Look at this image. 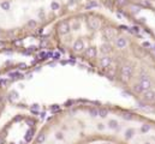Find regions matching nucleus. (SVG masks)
Here are the masks:
<instances>
[{"label":"nucleus","instance_id":"obj_1","mask_svg":"<svg viewBox=\"0 0 155 144\" xmlns=\"http://www.w3.org/2000/svg\"><path fill=\"white\" fill-rule=\"evenodd\" d=\"M42 38L47 49L79 61L155 112V49L132 28L90 9L56 22Z\"/></svg>","mask_w":155,"mask_h":144},{"label":"nucleus","instance_id":"obj_2","mask_svg":"<svg viewBox=\"0 0 155 144\" xmlns=\"http://www.w3.org/2000/svg\"><path fill=\"white\" fill-rule=\"evenodd\" d=\"M155 144V119L136 109L72 100L41 124L31 144Z\"/></svg>","mask_w":155,"mask_h":144},{"label":"nucleus","instance_id":"obj_3","mask_svg":"<svg viewBox=\"0 0 155 144\" xmlns=\"http://www.w3.org/2000/svg\"><path fill=\"white\" fill-rule=\"evenodd\" d=\"M99 7V0H0V47L42 37L60 19Z\"/></svg>","mask_w":155,"mask_h":144},{"label":"nucleus","instance_id":"obj_4","mask_svg":"<svg viewBox=\"0 0 155 144\" xmlns=\"http://www.w3.org/2000/svg\"><path fill=\"white\" fill-rule=\"evenodd\" d=\"M99 5L153 35L155 0H99Z\"/></svg>","mask_w":155,"mask_h":144},{"label":"nucleus","instance_id":"obj_5","mask_svg":"<svg viewBox=\"0 0 155 144\" xmlns=\"http://www.w3.org/2000/svg\"><path fill=\"white\" fill-rule=\"evenodd\" d=\"M40 126V120L35 115H14L0 129V144H31Z\"/></svg>","mask_w":155,"mask_h":144},{"label":"nucleus","instance_id":"obj_6","mask_svg":"<svg viewBox=\"0 0 155 144\" xmlns=\"http://www.w3.org/2000/svg\"><path fill=\"white\" fill-rule=\"evenodd\" d=\"M7 106V93H6V88L0 83V119H1L4 112Z\"/></svg>","mask_w":155,"mask_h":144},{"label":"nucleus","instance_id":"obj_7","mask_svg":"<svg viewBox=\"0 0 155 144\" xmlns=\"http://www.w3.org/2000/svg\"><path fill=\"white\" fill-rule=\"evenodd\" d=\"M93 144H113V143H93Z\"/></svg>","mask_w":155,"mask_h":144}]
</instances>
